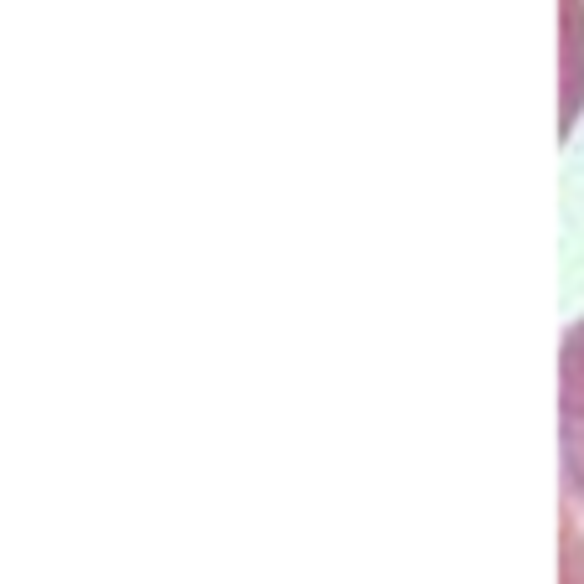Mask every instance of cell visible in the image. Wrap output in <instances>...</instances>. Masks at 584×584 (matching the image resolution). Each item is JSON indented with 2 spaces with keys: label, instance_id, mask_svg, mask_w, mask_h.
<instances>
[{
  "label": "cell",
  "instance_id": "cell-1",
  "mask_svg": "<svg viewBox=\"0 0 584 584\" xmlns=\"http://www.w3.org/2000/svg\"><path fill=\"white\" fill-rule=\"evenodd\" d=\"M559 450H564V497L584 507V316L564 331L559 347Z\"/></svg>",
  "mask_w": 584,
  "mask_h": 584
},
{
  "label": "cell",
  "instance_id": "cell-2",
  "mask_svg": "<svg viewBox=\"0 0 584 584\" xmlns=\"http://www.w3.org/2000/svg\"><path fill=\"white\" fill-rule=\"evenodd\" d=\"M559 584H584V507L574 497L559 502Z\"/></svg>",
  "mask_w": 584,
  "mask_h": 584
}]
</instances>
